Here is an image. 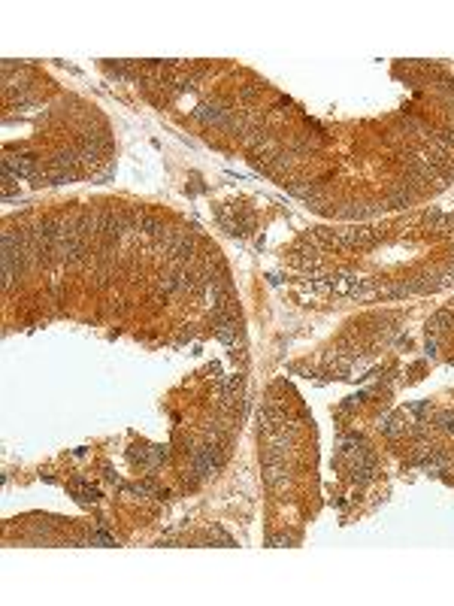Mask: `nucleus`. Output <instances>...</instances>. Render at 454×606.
<instances>
[{
  "instance_id": "obj_1",
  "label": "nucleus",
  "mask_w": 454,
  "mask_h": 606,
  "mask_svg": "<svg viewBox=\"0 0 454 606\" xmlns=\"http://www.w3.org/2000/svg\"><path fill=\"white\" fill-rule=\"evenodd\" d=\"M4 173L15 176V179H34L39 173V158L34 152H13L6 149L4 155Z\"/></svg>"
},
{
  "instance_id": "obj_2",
  "label": "nucleus",
  "mask_w": 454,
  "mask_h": 606,
  "mask_svg": "<svg viewBox=\"0 0 454 606\" xmlns=\"http://www.w3.org/2000/svg\"><path fill=\"white\" fill-rule=\"evenodd\" d=\"M382 437H388V440H400V437H406L409 433V419L403 416V412H391L388 419H382Z\"/></svg>"
},
{
  "instance_id": "obj_3",
  "label": "nucleus",
  "mask_w": 454,
  "mask_h": 606,
  "mask_svg": "<svg viewBox=\"0 0 454 606\" xmlns=\"http://www.w3.org/2000/svg\"><path fill=\"white\" fill-rule=\"evenodd\" d=\"M70 491H73L76 500H82V503H97V500H100V491H97L91 482H82V479L70 482Z\"/></svg>"
},
{
  "instance_id": "obj_4",
  "label": "nucleus",
  "mask_w": 454,
  "mask_h": 606,
  "mask_svg": "<svg viewBox=\"0 0 454 606\" xmlns=\"http://www.w3.org/2000/svg\"><path fill=\"white\" fill-rule=\"evenodd\" d=\"M430 424H436L442 433L454 437V409H436V412L430 416Z\"/></svg>"
},
{
  "instance_id": "obj_5",
  "label": "nucleus",
  "mask_w": 454,
  "mask_h": 606,
  "mask_svg": "<svg viewBox=\"0 0 454 606\" xmlns=\"http://www.w3.org/2000/svg\"><path fill=\"white\" fill-rule=\"evenodd\" d=\"M85 543L88 545H115V537L113 533H106V531H94V533H88L85 537Z\"/></svg>"
}]
</instances>
